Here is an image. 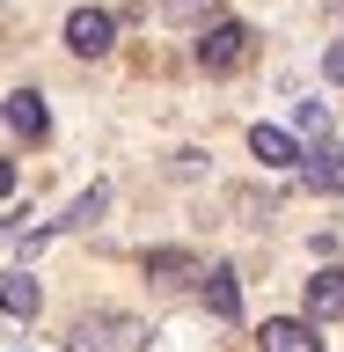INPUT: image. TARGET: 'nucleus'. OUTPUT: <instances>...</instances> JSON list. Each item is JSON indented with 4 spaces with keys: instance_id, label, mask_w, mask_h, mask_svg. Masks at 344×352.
<instances>
[{
    "instance_id": "1",
    "label": "nucleus",
    "mask_w": 344,
    "mask_h": 352,
    "mask_svg": "<svg viewBox=\"0 0 344 352\" xmlns=\"http://www.w3.org/2000/svg\"><path fill=\"white\" fill-rule=\"evenodd\" d=\"M147 345V323L139 316H117V308H95L66 330V352H139Z\"/></svg>"
},
{
    "instance_id": "2",
    "label": "nucleus",
    "mask_w": 344,
    "mask_h": 352,
    "mask_svg": "<svg viewBox=\"0 0 344 352\" xmlns=\"http://www.w3.org/2000/svg\"><path fill=\"white\" fill-rule=\"evenodd\" d=\"M242 59H249V30H242V22H213V30L198 37V66H205V74H235Z\"/></svg>"
},
{
    "instance_id": "3",
    "label": "nucleus",
    "mask_w": 344,
    "mask_h": 352,
    "mask_svg": "<svg viewBox=\"0 0 344 352\" xmlns=\"http://www.w3.org/2000/svg\"><path fill=\"white\" fill-rule=\"evenodd\" d=\"M110 37H117V22H110L103 8H73V15H66V44H73L81 59H103Z\"/></svg>"
},
{
    "instance_id": "4",
    "label": "nucleus",
    "mask_w": 344,
    "mask_h": 352,
    "mask_svg": "<svg viewBox=\"0 0 344 352\" xmlns=\"http://www.w3.org/2000/svg\"><path fill=\"white\" fill-rule=\"evenodd\" d=\"M198 294H205V308H213L220 323H235V316H242V279H235V264H213V272L198 279Z\"/></svg>"
},
{
    "instance_id": "5",
    "label": "nucleus",
    "mask_w": 344,
    "mask_h": 352,
    "mask_svg": "<svg viewBox=\"0 0 344 352\" xmlns=\"http://www.w3.org/2000/svg\"><path fill=\"white\" fill-rule=\"evenodd\" d=\"M249 154H257L264 169H293V162H301V147H293L286 125H257V132H249Z\"/></svg>"
},
{
    "instance_id": "6",
    "label": "nucleus",
    "mask_w": 344,
    "mask_h": 352,
    "mask_svg": "<svg viewBox=\"0 0 344 352\" xmlns=\"http://www.w3.org/2000/svg\"><path fill=\"white\" fill-rule=\"evenodd\" d=\"M44 125H51V118H44V96L37 88H15V96H8V132H15V140H44Z\"/></svg>"
},
{
    "instance_id": "7",
    "label": "nucleus",
    "mask_w": 344,
    "mask_h": 352,
    "mask_svg": "<svg viewBox=\"0 0 344 352\" xmlns=\"http://www.w3.org/2000/svg\"><path fill=\"white\" fill-rule=\"evenodd\" d=\"M264 352H323V338H315L301 316H271V323H264Z\"/></svg>"
},
{
    "instance_id": "8",
    "label": "nucleus",
    "mask_w": 344,
    "mask_h": 352,
    "mask_svg": "<svg viewBox=\"0 0 344 352\" xmlns=\"http://www.w3.org/2000/svg\"><path fill=\"white\" fill-rule=\"evenodd\" d=\"M308 316L323 323V316H344V272L337 264H323L315 279H308Z\"/></svg>"
},
{
    "instance_id": "9",
    "label": "nucleus",
    "mask_w": 344,
    "mask_h": 352,
    "mask_svg": "<svg viewBox=\"0 0 344 352\" xmlns=\"http://www.w3.org/2000/svg\"><path fill=\"white\" fill-rule=\"evenodd\" d=\"M308 184H315V191H344V147H315L308 154Z\"/></svg>"
},
{
    "instance_id": "10",
    "label": "nucleus",
    "mask_w": 344,
    "mask_h": 352,
    "mask_svg": "<svg viewBox=\"0 0 344 352\" xmlns=\"http://www.w3.org/2000/svg\"><path fill=\"white\" fill-rule=\"evenodd\" d=\"M0 294H8V316H15V323H30V316H37V279H30V272H8V279H0Z\"/></svg>"
},
{
    "instance_id": "11",
    "label": "nucleus",
    "mask_w": 344,
    "mask_h": 352,
    "mask_svg": "<svg viewBox=\"0 0 344 352\" xmlns=\"http://www.w3.org/2000/svg\"><path fill=\"white\" fill-rule=\"evenodd\" d=\"M95 213H103V184H95V191H88V198H73V206H66V220H59V228H88V220H95Z\"/></svg>"
},
{
    "instance_id": "12",
    "label": "nucleus",
    "mask_w": 344,
    "mask_h": 352,
    "mask_svg": "<svg viewBox=\"0 0 344 352\" xmlns=\"http://www.w3.org/2000/svg\"><path fill=\"white\" fill-rule=\"evenodd\" d=\"M301 132H330V103H301Z\"/></svg>"
},
{
    "instance_id": "13",
    "label": "nucleus",
    "mask_w": 344,
    "mask_h": 352,
    "mask_svg": "<svg viewBox=\"0 0 344 352\" xmlns=\"http://www.w3.org/2000/svg\"><path fill=\"white\" fill-rule=\"evenodd\" d=\"M161 8H169V22H198L205 15V0H161Z\"/></svg>"
},
{
    "instance_id": "14",
    "label": "nucleus",
    "mask_w": 344,
    "mask_h": 352,
    "mask_svg": "<svg viewBox=\"0 0 344 352\" xmlns=\"http://www.w3.org/2000/svg\"><path fill=\"white\" fill-rule=\"evenodd\" d=\"M323 74H330V81H344V37L330 44V52H323Z\"/></svg>"
}]
</instances>
